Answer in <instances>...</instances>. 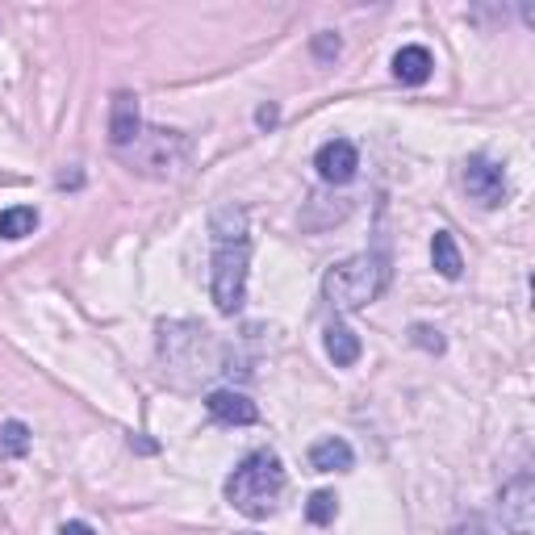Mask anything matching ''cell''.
<instances>
[{
  "mask_svg": "<svg viewBox=\"0 0 535 535\" xmlns=\"http://www.w3.org/2000/svg\"><path fill=\"white\" fill-rule=\"evenodd\" d=\"M247 264H251V239H247V214L226 205L214 214V306L222 314H235L247 297Z\"/></svg>",
  "mask_w": 535,
  "mask_h": 535,
  "instance_id": "6da1fadb",
  "label": "cell"
},
{
  "mask_svg": "<svg viewBox=\"0 0 535 535\" xmlns=\"http://www.w3.org/2000/svg\"><path fill=\"white\" fill-rule=\"evenodd\" d=\"M285 490V464L276 452L260 448V452H251L235 473L226 477V498L230 506L239 510V515L247 519H264L276 510V498H281Z\"/></svg>",
  "mask_w": 535,
  "mask_h": 535,
  "instance_id": "7a4b0ae2",
  "label": "cell"
},
{
  "mask_svg": "<svg viewBox=\"0 0 535 535\" xmlns=\"http://www.w3.org/2000/svg\"><path fill=\"white\" fill-rule=\"evenodd\" d=\"M389 289V260L385 255H352L327 272L322 293L335 310H360L368 301H377Z\"/></svg>",
  "mask_w": 535,
  "mask_h": 535,
  "instance_id": "3957f363",
  "label": "cell"
},
{
  "mask_svg": "<svg viewBox=\"0 0 535 535\" xmlns=\"http://www.w3.org/2000/svg\"><path fill=\"white\" fill-rule=\"evenodd\" d=\"M464 189H469V197L477 201V205H485V209H494V205H502L506 201V193H510V184H506V172L494 164V159H469L464 164Z\"/></svg>",
  "mask_w": 535,
  "mask_h": 535,
  "instance_id": "277c9868",
  "label": "cell"
},
{
  "mask_svg": "<svg viewBox=\"0 0 535 535\" xmlns=\"http://www.w3.org/2000/svg\"><path fill=\"white\" fill-rule=\"evenodd\" d=\"M314 168L327 184H347L360 168V155L356 147L347 143V138H331V143H322L318 155H314Z\"/></svg>",
  "mask_w": 535,
  "mask_h": 535,
  "instance_id": "5b68a950",
  "label": "cell"
},
{
  "mask_svg": "<svg viewBox=\"0 0 535 535\" xmlns=\"http://www.w3.org/2000/svg\"><path fill=\"white\" fill-rule=\"evenodd\" d=\"M143 138V113H138L134 92H118L109 105V143L113 147H134Z\"/></svg>",
  "mask_w": 535,
  "mask_h": 535,
  "instance_id": "8992f818",
  "label": "cell"
},
{
  "mask_svg": "<svg viewBox=\"0 0 535 535\" xmlns=\"http://www.w3.org/2000/svg\"><path fill=\"white\" fill-rule=\"evenodd\" d=\"M205 410L226 427H251L255 418H260V406H255L247 393H235V389H214L205 398Z\"/></svg>",
  "mask_w": 535,
  "mask_h": 535,
  "instance_id": "52a82bcc",
  "label": "cell"
},
{
  "mask_svg": "<svg viewBox=\"0 0 535 535\" xmlns=\"http://www.w3.org/2000/svg\"><path fill=\"white\" fill-rule=\"evenodd\" d=\"M431 67H435V59H431L427 46H402V51L393 55V76H398L402 84H410V88L427 84L431 80Z\"/></svg>",
  "mask_w": 535,
  "mask_h": 535,
  "instance_id": "ba28073f",
  "label": "cell"
},
{
  "mask_svg": "<svg viewBox=\"0 0 535 535\" xmlns=\"http://www.w3.org/2000/svg\"><path fill=\"white\" fill-rule=\"evenodd\" d=\"M352 460H356V452H352V444L347 439H318V444L310 448V464L318 473H343V469H352Z\"/></svg>",
  "mask_w": 535,
  "mask_h": 535,
  "instance_id": "9c48e42d",
  "label": "cell"
},
{
  "mask_svg": "<svg viewBox=\"0 0 535 535\" xmlns=\"http://www.w3.org/2000/svg\"><path fill=\"white\" fill-rule=\"evenodd\" d=\"M327 356L339 368H352L360 360V335L352 327H343V322H331L327 327Z\"/></svg>",
  "mask_w": 535,
  "mask_h": 535,
  "instance_id": "30bf717a",
  "label": "cell"
},
{
  "mask_svg": "<svg viewBox=\"0 0 535 535\" xmlns=\"http://www.w3.org/2000/svg\"><path fill=\"white\" fill-rule=\"evenodd\" d=\"M431 260H435L439 276H448V281H456V276L464 272L460 247H456V239L448 235V230H435V239H431Z\"/></svg>",
  "mask_w": 535,
  "mask_h": 535,
  "instance_id": "8fae6325",
  "label": "cell"
},
{
  "mask_svg": "<svg viewBox=\"0 0 535 535\" xmlns=\"http://www.w3.org/2000/svg\"><path fill=\"white\" fill-rule=\"evenodd\" d=\"M34 226H38V209L13 205L0 214V239H26V235H34Z\"/></svg>",
  "mask_w": 535,
  "mask_h": 535,
  "instance_id": "7c38bea8",
  "label": "cell"
},
{
  "mask_svg": "<svg viewBox=\"0 0 535 535\" xmlns=\"http://www.w3.org/2000/svg\"><path fill=\"white\" fill-rule=\"evenodd\" d=\"M335 515H339V498H335L331 490L310 494V502H306V519H310L314 527H327Z\"/></svg>",
  "mask_w": 535,
  "mask_h": 535,
  "instance_id": "4fadbf2b",
  "label": "cell"
},
{
  "mask_svg": "<svg viewBox=\"0 0 535 535\" xmlns=\"http://www.w3.org/2000/svg\"><path fill=\"white\" fill-rule=\"evenodd\" d=\"M527 494H531V481H527V477H519V481L506 490V506H519V510H523V506H531V502H527ZM510 531H515V535H531L527 515H523V519H510Z\"/></svg>",
  "mask_w": 535,
  "mask_h": 535,
  "instance_id": "5bb4252c",
  "label": "cell"
},
{
  "mask_svg": "<svg viewBox=\"0 0 535 535\" xmlns=\"http://www.w3.org/2000/svg\"><path fill=\"white\" fill-rule=\"evenodd\" d=\"M0 448H5L9 456H26L30 452V431H26V423H5L0 427Z\"/></svg>",
  "mask_w": 535,
  "mask_h": 535,
  "instance_id": "9a60e30c",
  "label": "cell"
},
{
  "mask_svg": "<svg viewBox=\"0 0 535 535\" xmlns=\"http://www.w3.org/2000/svg\"><path fill=\"white\" fill-rule=\"evenodd\" d=\"M314 46H318V55H339V38L335 34H322Z\"/></svg>",
  "mask_w": 535,
  "mask_h": 535,
  "instance_id": "2e32d148",
  "label": "cell"
},
{
  "mask_svg": "<svg viewBox=\"0 0 535 535\" xmlns=\"http://www.w3.org/2000/svg\"><path fill=\"white\" fill-rule=\"evenodd\" d=\"M59 535H97V531H92L88 523H67V527L59 531Z\"/></svg>",
  "mask_w": 535,
  "mask_h": 535,
  "instance_id": "e0dca14e",
  "label": "cell"
}]
</instances>
